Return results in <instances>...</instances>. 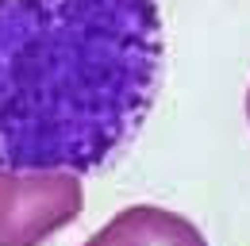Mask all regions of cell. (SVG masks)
<instances>
[{"mask_svg": "<svg viewBox=\"0 0 250 246\" xmlns=\"http://www.w3.org/2000/svg\"><path fill=\"white\" fill-rule=\"evenodd\" d=\"M85 246H208L204 235L188 223L185 215L154 208V204H135L112 215Z\"/></svg>", "mask_w": 250, "mask_h": 246, "instance_id": "3957f363", "label": "cell"}, {"mask_svg": "<svg viewBox=\"0 0 250 246\" xmlns=\"http://www.w3.org/2000/svg\"><path fill=\"white\" fill-rule=\"evenodd\" d=\"M158 0H0V169L93 173L162 81Z\"/></svg>", "mask_w": 250, "mask_h": 246, "instance_id": "6da1fadb", "label": "cell"}, {"mask_svg": "<svg viewBox=\"0 0 250 246\" xmlns=\"http://www.w3.org/2000/svg\"><path fill=\"white\" fill-rule=\"evenodd\" d=\"M85 208L81 173L0 169V246H42Z\"/></svg>", "mask_w": 250, "mask_h": 246, "instance_id": "7a4b0ae2", "label": "cell"}, {"mask_svg": "<svg viewBox=\"0 0 250 246\" xmlns=\"http://www.w3.org/2000/svg\"><path fill=\"white\" fill-rule=\"evenodd\" d=\"M247 120H250V89H247Z\"/></svg>", "mask_w": 250, "mask_h": 246, "instance_id": "277c9868", "label": "cell"}]
</instances>
